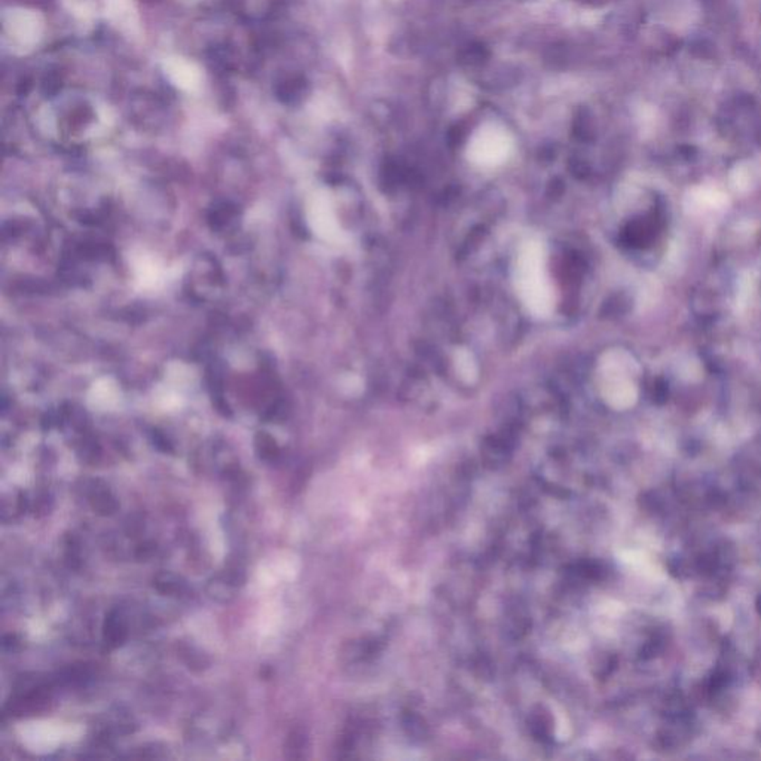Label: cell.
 I'll list each match as a JSON object with an SVG mask.
<instances>
[{"mask_svg": "<svg viewBox=\"0 0 761 761\" xmlns=\"http://www.w3.org/2000/svg\"><path fill=\"white\" fill-rule=\"evenodd\" d=\"M515 285L519 296L534 315L546 317L552 313L553 293L546 272V256L537 241H528L519 250Z\"/></svg>", "mask_w": 761, "mask_h": 761, "instance_id": "obj_1", "label": "cell"}, {"mask_svg": "<svg viewBox=\"0 0 761 761\" xmlns=\"http://www.w3.org/2000/svg\"><path fill=\"white\" fill-rule=\"evenodd\" d=\"M103 638L110 649H117L127 640V625L117 611H110L103 625Z\"/></svg>", "mask_w": 761, "mask_h": 761, "instance_id": "obj_2", "label": "cell"}, {"mask_svg": "<svg viewBox=\"0 0 761 761\" xmlns=\"http://www.w3.org/2000/svg\"><path fill=\"white\" fill-rule=\"evenodd\" d=\"M89 504L97 515L109 516L117 509V503L105 485H96L89 493Z\"/></svg>", "mask_w": 761, "mask_h": 761, "instance_id": "obj_3", "label": "cell"}, {"mask_svg": "<svg viewBox=\"0 0 761 761\" xmlns=\"http://www.w3.org/2000/svg\"><path fill=\"white\" fill-rule=\"evenodd\" d=\"M154 586L158 592L168 597H179L186 590V583L177 578L176 574L172 573H159L154 578Z\"/></svg>", "mask_w": 761, "mask_h": 761, "instance_id": "obj_4", "label": "cell"}, {"mask_svg": "<svg viewBox=\"0 0 761 761\" xmlns=\"http://www.w3.org/2000/svg\"><path fill=\"white\" fill-rule=\"evenodd\" d=\"M182 657L186 662V665L193 671H202L209 666V659L202 654V653L195 652L193 647H186L184 652H182Z\"/></svg>", "mask_w": 761, "mask_h": 761, "instance_id": "obj_5", "label": "cell"}, {"mask_svg": "<svg viewBox=\"0 0 761 761\" xmlns=\"http://www.w3.org/2000/svg\"><path fill=\"white\" fill-rule=\"evenodd\" d=\"M456 366H458L461 377H465V380H472L473 378L476 377V366H474V362H473L469 352H460L458 354Z\"/></svg>", "mask_w": 761, "mask_h": 761, "instance_id": "obj_6", "label": "cell"}, {"mask_svg": "<svg viewBox=\"0 0 761 761\" xmlns=\"http://www.w3.org/2000/svg\"><path fill=\"white\" fill-rule=\"evenodd\" d=\"M258 451H259L262 458H267V460H271V458H274V456H277V454H278L276 444H274V440L269 439L267 436H262V437L258 440Z\"/></svg>", "mask_w": 761, "mask_h": 761, "instance_id": "obj_7", "label": "cell"}, {"mask_svg": "<svg viewBox=\"0 0 761 761\" xmlns=\"http://www.w3.org/2000/svg\"><path fill=\"white\" fill-rule=\"evenodd\" d=\"M757 611H758V615H761V594H760V597H758V598H757Z\"/></svg>", "mask_w": 761, "mask_h": 761, "instance_id": "obj_8", "label": "cell"}]
</instances>
